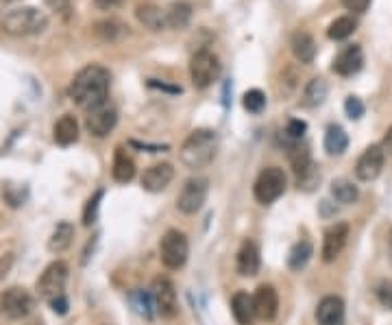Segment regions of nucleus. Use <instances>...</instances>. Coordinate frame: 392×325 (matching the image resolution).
I'll use <instances>...</instances> for the list:
<instances>
[{"mask_svg":"<svg viewBox=\"0 0 392 325\" xmlns=\"http://www.w3.org/2000/svg\"><path fill=\"white\" fill-rule=\"evenodd\" d=\"M51 306H53V310H55L57 315H66V313H68V299H66V295H62V297L53 299Z\"/></svg>","mask_w":392,"mask_h":325,"instance_id":"a19ab883","label":"nucleus"},{"mask_svg":"<svg viewBox=\"0 0 392 325\" xmlns=\"http://www.w3.org/2000/svg\"><path fill=\"white\" fill-rule=\"evenodd\" d=\"M327 94H329V85H327V81L321 79V77H316V79H312V81L305 85L303 103H305L308 107H319V105H323V103H325Z\"/></svg>","mask_w":392,"mask_h":325,"instance_id":"a878e982","label":"nucleus"},{"mask_svg":"<svg viewBox=\"0 0 392 325\" xmlns=\"http://www.w3.org/2000/svg\"><path fill=\"white\" fill-rule=\"evenodd\" d=\"M331 195H334V199H336L338 203L349 205V203H355V201H357L359 190H357V186H353V182H349V179H336L334 184H331Z\"/></svg>","mask_w":392,"mask_h":325,"instance_id":"c756f323","label":"nucleus"},{"mask_svg":"<svg viewBox=\"0 0 392 325\" xmlns=\"http://www.w3.org/2000/svg\"><path fill=\"white\" fill-rule=\"evenodd\" d=\"M68 264L64 260H57L53 264H48L46 269H44L42 277L37 279V290H39V297L46 299L48 304L57 297H62L64 295V288H66V282H68Z\"/></svg>","mask_w":392,"mask_h":325,"instance_id":"6e6552de","label":"nucleus"},{"mask_svg":"<svg viewBox=\"0 0 392 325\" xmlns=\"http://www.w3.org/2000/svg\"><path fill=\"white\" fill-rule=\"evenodd\" d=\"M253 308H255V317L260 321H273L277 317L279 310V295L273 286H260L253 295Z\"/></svg>","mask_w":392,"mask_h":325,"instance_id":"ddd939ff","label":"nucleus"},{"mask_svg":"<svg viewBox=\"0 0 392 325\" xmlns=\"http://www.w3.org/2000/svg\"><path fill=\"white\" fill-rule=\"evenodd\" d=\"M390 247H392V234H390Z\"/></svg>","mask_w":392,"mask_h":325,"instance_id":"c03bdc74","label":"nucleus"},{"mask_svg":"<svg viewBox=\"0 0 392 325\" xmlns=\"http://www.w3.org/2000/svg\"><path fill=\"white\" fill-rule=\"evenodd\" d=\"M190 245L186 234H181L179 229H168L163 234V238L159 243V258L166 269H181L188 262Z\"/></svg>","mask_w":392,"mask_h":325,"instance_id":"39448f33","label":"nucleus"},{"mask_svg":"<svg viewBox=\"0 0 392 325\" xmlns=\"http://www.w3.org/2000/svg\"><path fill=\"white\" fill-rule=\"evenodd\" d=\"M382 149H384V153L388 151L390 155H392V127L386 131V136H384V142H382Z\"/></svg>","mask_w":392,"mask_h":325,"instance_id":"37998d69","label":"nucleus"},{"mask_svg":"<svg viewBox=\"0 0 392 325\" xmlns=\"http://www.w3.org/2000/svg\"><path fill=\"white\" fill-rule=\"evenodd\" d=\"M13 254H5L3 258H0V279L3 277H7V273L11 271V267H13Z\"/></svg>","mask_w":392,"mask_h":325,"instance_id":"ea45409f","label":"nucleus"},{"mask_svg":"<svg viewBox=\"0 0 392 325\" xmlns=\"http://www.w3.org/2000/svg\"><path fill=\"white\" fill-rule=\"evenodd\" d=\"M218 153V136L212 129H194L192 134L181 144L179 157L184 161V166L192 170L207 168L214 161Z\"/></svg>","mask_w":392,"mask_h":325,"instance_id":"f03ea898","label":"nucleus"},{"mask_svg":"<svg viewBox=\"0 0 392 325\" xmlns=\"http://www.w3.org/2000/svg\"><path fill=\"white\" fill-rule=\"evenodd\" d=\"M192 20V5L186 0H177L168 9H166V26L175 28V31H184Z\"/></svg>","mask_w":392,"mask_h":325,"instance_id":"4be33fe9","label":"nucleus"},{"mask_svg":"<svg viewBox=\"0 0 392 325\" xmlns=\"http://www.w3.org/2000/svg\"><path fill=\"white\" fill-rule=\"evenodd\" d=\"M207 192H209V182L205 177H194V179L186 182L184 190L177 197V210L184 214H196L203 208Z\"/></svg>","mask_w":392,"mask_h":325,"instance_id":"1a4fd4ad","label":"nucleus"},{"mask_svg":"<svg viewBox=\"0 0 392 325\" xmlns=\"http://www.w3.org/2000/svg\"><path fill=\"white\" fill-rule=\"evenodd\" d=\"M314 256V247L310 240H301L296 243L292 249H290V256H288V267L292 271H301L308 267V262L312 260Z\"/></svg>","mask_w":392,"mask_h":325,"instance_id":"cd10ccee","label":"nucleus"},{"mask_svg":"<svg viewBox=\"0 0 392 325\" xmlns=\"http://www.w3.org/2000/svg\"><path fill=\"white\" fill-rule=\"evenodd\" d=\"M346 146H349V136H346V131L338 125H331L325 131V151L329 155H342L346 151Z\"/></svg>","mask_w":392,"mask_h":325,"instance_id":"393cba45","label":"nucleus"},{"mask_svg":"<svg viewBox=\"0 0 392 325\" xmlns=\"http://www.w3.org/2000/svg\"><path fill=\"white\" fill-rule=\"evenodd\" d=\"M48 26V16L37 7H20L3 18V31L16 37L42 33Z\"/></svg>","mask_w":392,"mask_h":325,"instance_id":"7ed1b4c3","label":"nucleus"},{"mask_svg":"<svg viewBox=\"0 0 392 325\" xmlns=\"http://www.w3.org/2000/svg\"><path fill=\"white\" fill-rule=\"evenodd\" d=\"M242 105L249 114H262L266 107V94L262 90H249L242 96Z\"/></svg>","mask_w":392,"mask_h":325,"instance_id":"473e14b6","label":"nucleus"},{"mask_svg":"<svg viewBox=\"0 0 392 325\" xmlns=\"http://www.w3.org/2000/svg\"><path fill=\"white\" fill-rule=\"evenodd\" d=\"M355 28H357V22L349 16H342V18H336L334 22L329 24L327 28V37L329 39H334V42H342L346 39L349 35L355 33Z\"/></svg>","mask_w":392,"mask_h":325,"instance_id":"c85d7f7f","label":"nucleus"},{"mask_svg":"<svg viewBox=\"0 0 392 325\" xmlns=\"http://www.w3.org/2000/svg\"><path fill=\"white\" fill-rule=\"evenodd\" d=\"M305 131H308V125L303 121H299V118H292L288 127H285V138L290 142H301V138L305 136Z\"/></svg>","mask_w":392,"mask_h":325,"instance_id":"c9c22d12","label":"nucleus"},{"mask_svg":"<svg viewBox=\"0 0 392 325\" xmlns=\"http://www.w3.org/2000/svg\"><path fill=\"white\" fill-rule=\"evenodd\" d=\"M153 304L161 319H175L179 315L177 290L168 277H157L153 282Z\"/></svg>","mask_w":392,"mask_h":325,"instance_id":"9d476101","label":"nucleus"},{"mask_svg":"<svg viewBox=\"0 0 392 325\" xmlns=\"http://www.w3.org/2000/svg\"><path fill=\"white\" fill-rule=\"evenodd\" d=\"M344 112L351 121H359V118L364 116V103H362L357 96H349L344 100Z\"/></svg>","mask_w":392,"mask_h":325,"instance_id":"e433bc0d","label":"nucleus"},{"mask_svg":"<svg viewBox=\"0 0 392 325\" xmlns=\"http://www.w3.org/2000/svg\"><path fill=\"white\" fill-rule=\"evenodd\" d=\"M290 46L301 64H312L316 57V42L308 31H296L290 37Z\"/></svg>","mask_w":392,"mask_h":325,"instance_id":"412c9836","label":"nucleus"},{"mask_svg":"<svg viewBox=\"0 0 392 325\" xmlns=\"http://www.w3.org/2000/svg\"><path fill=\"white\" fill-rule=\"evenodd\" d=\"M112 175H114V179L118 184H129L135 177V161L127 155L125 149H116Z\"/></svg>","mask_w":392,"mask_h":325,"instance_id":"b1692460","label":"nucleus"},{"mask_svg":"<svg viewBox=\"0 0 392 325\" xmlns=\"http://www.w3.org/2000/svg\"><path fill=\"white\" fill-rule=\"evenodd\" d=\"M319 182H321V173H319V168H316V164H312V166H308L303 173H299L296 175V184H299V190L303 188V190H314L316 186H319Z\"/></svg>","mask_w":392,"mask_h":325,"instance_id":"72a5a7b5","label":"nucleus"},{"mask_svg":"<svg viewBox=\"0 0 392 325\" xmlns=\"http://www.w3.org/2000/svg\"><path fill=\"white\" fill-rule=\"evenodd\" d=\"M129 301L133 306V310L144 319H153V295H146L144 290H133L129 295Z\"/></svg>","mask_w":392,"mask_h":325,"instance_id":"2f4dec72","label":"nucleus"},{"mask_svg":"<svg viewBox=\"0 0 392 325\" xmlns=\"http://www.w3.org/2000/svg\"><path fill=\"white\" fill-rule=\"evenodd\" d=\"M285 186H288V179H285V173L277 166H268L260 173V177L255 179L253 186V195L262 205H270L275 203L283 192Z\"/></svg>","mask_w":392,"mask_h":325,"instance_id":"423d86ee","label":"nucleus"},{"mask_svg":"<svg viewBox=\"0 0 392 325\" xmlns=\"http://www.w3.org/2000/svg\"><path fill=\"white\" fill-rule=\"evenodd\" d=\"M346 238H349V225L346 223H336L331 225L325 231V240H323V260L325 262H334L340 251L346 245Z\"/></svg>","mask_w":392,"mask_h":325,"instance_id":"dca6fc26","label":"nucleus"},{"mask_svg":"<svg viewBox=\"0 0 392 325\" xmlns=\"http://www.w3.org/2000/svg\"><path fill=\"white\" fill-rule=\"evenodd\" d=\"M231 313L235 317V321L240 325H251V321L255 319V308H253V297L249 292H235L231 299Z\"/></svg>","mask_w":392,"mask_h":325,"instance_id":"5701e85b","label":"nucleus"},{"mask_svg":"<svg viewBox=\"0 0 392 325\" xmlns=\"http://www.w3.org/2000/svg\"><path fill=\"white\" fill-rule=\"evenodd\" d=\"M342 5L349 9V11H355V13H364L371 5V0H342Z\"/></svg>","mask_w":392,"mask_h":325,"instance_id":"58836bf2","label":"nucleus"},{"mask_svg":"<svg viewBox=\"0 0 392 325\" xmlns=\"http://www.w3.org/2000/svg\"><path fill=\"white\" fill-rule=\"evenodd\" d=\"M53 138L57 144H62V146H70L79 140V123H77V118H74L72 114H66L62 116L59 121L55 123L53 127Z\"/></svg>","mask_w":392,"mask_h":325,"instance_id":"aec40b11","label":"nucleus"},{"mask_svg":"<svg viewBox=\"0 0 392 325\" xmlns=\"http://www.w3.org/2000/svg\"><path fill=\"white\" fill-rule=\"evenodd\" d=\"M175 177V168L168 161H161V164L148 166L142 175V188L148 192H161L163 188H168V184Z\"/></svg>","mask_w":392,"mask_h":325,"instance_id":"f3484780","label":"nucleus"},{"mask_svg":"<svg viewBox=\"0 0 392 325\" xmlns=\"http://www.w3.org/2000/svg\"><path fill=\"white\" fill-rule=\"evenodd\" d=\"M377 299L388 310H392V282H382L377 286Z\"/></svg>","mask_w":392,"mask_h":325,"instance_id":"4c0bfd02","label":"nucleus"},{"mask_svg":"<svg viewBox=\"0 0 392 325\" xmlns=\"http://www.w3.org/2000/svg\"><path fill=\"white\" fill-rule=\"evenodd\" d=\"M94 3H96L98 9H105V11H107V9L118 7V5H120V0H94Z\"/></svg>","mask_w":392,"mask_h":325,"instance_id":"79ce46f5","label":"nucleus"},{"mask_svg":"<svg viewBox=\"0 0 392 325\" xmlns=\"http://www.w3.org/2000/svg\"><path fill=\"white\" fill-rule=\"evenodd\" d=\"M222 64L218 55H214L212 51H196L190 59V77H192V85L196 90H205V87L214 85V81H218L220 77Z\"/></svg>","mask_w":392,"mask_h":325,"instance_id":"20e7f679","label":"nucleus"},{"mask_svg":"<svg viewBox=\"0 0 392 325\" xmlns=\"http://www.w3.org/2000/svg\"><path fill=\"white\" fill-rule=\"evenodd\" d=\"M135 18H138V22L148 28V31H163L166 28V11H161L157 5H150V3H144V5H138V9H135Z\"/></svg>","mask_w":392,"mask_h":325,"instance_id":"6ab92c4d","label":"nucleus"},{"mask_svg":"<svg viewBox=\"0 0 392 325\" xmlns=\"http://www.w3.org/2000/svg\"><path fill=\"white\" fill-rule=\"evenodd\" d=\"M384 149L380 144H373L368 149L359 155L357 164H355V177L359 182H373L380 177L382 168H384Z\"/></svg>","mask_w":392,"mask_h":325,"instance_id":"f8f14e48","label":"nucleus"},{"mask_svg":"<svg viewBox=\"0 0 392 325\" xmlns=\"http://www.w3.org/2000/svg\"><path fill=\"white\" fill-rule=\"evenodd\" d=\"M116 125H118V112L114 105H109V103H103V105L87 112L85 127L94 138L109 136Z\"/></svg>","mask_w":392,"mask_h":325,"instance_id":"9b49d317","label":"nucleus"},{"mask_svg":"<svg viewBox=\"0 0 392 325\" xmlns=\"http://www.w3.org/2000/svg\"><path fill=\"white\" fill-rule=\"evenodd\" d=\"M316 323L319 325H344V301L336 295H327L316 308Z\"/></svg>","mask_w":392,"mask_h":325,"instance_id":"2eb2a0df","label":"nucleus"},{"mask_svg":"<svg viewBox=\"0 0 392 325\" xmlns=\"http://www.w3.org/2000/svg\"><path fill=\"white\" fill-rule=\"evenodd\" d=\"M364 66V53L357 46V44H351V46L342 49L336 59H334V72L340 77H353Z\"/></svg>","mask_w":392,"mask_h":325,"instance_id":"4468645a","label":"nucleus"},{"mask_svg":"<svg viewBox=\"0 0 392 325\" xmlns=\"http://www.w3.org/2000/svg\"><path fill=\"white\" fill-rule=\"evenodd\" d=\"M125 31H127V26H125L123 22L114 20V18L100 20V22L94 24V33H96L100 39H105V42H116L118 37L125 35Z\"/></svg>","mask_w":392,"mask_h":325,"instance_id":"7c9ffc66","label":"nucleus"},{"mask_svg":"<svg viewBox=\"0 0 392 325\" xmlns=\"http://www.w3.org/2000/svg\"><path fill=\"white\" fill-rule=\"evenodd\" d=\"M109 85H112L109 70L98 64H89L77 72V77H74L70 85V96L81 109L89 112L103 105V103H107Z\"/></svg>","mask_w":392,"mask_h":325,"instance_id":"f257e3e1","label":"nucleus"},{"mask_svg":"<svg viewBox=\"0 0 392 325\" xmlns=\"http://www.w3.org/2000/svg\"><path fill=\"white\" fill-rule=\"evenodd\" d=\"M33 306H35L33 295L22 286H11L0 292V313L11 321L28 317Z\"/></svg>","mask_w":392,"mask_h":325,"instance_id":"0eeeda50","label":"nucleus"},{"mask_svg":"<svg viewBox=\"0 0 392 325\" xmlns=\"http://www.w3.org/2000/svg\"><path fill=\"white\" fill-rule=\"evenodd\" d=\"M72 238H74V227L64 220V223H59L55 227L53 236L48 238V249L53 254H62V251H66L72 245Z\"/></svg>","mask_w":392,"mask_h":325,"instance_id":"bb28decb","label":"nucleus"},{"mask_svg":"<svg viewBox=\"0 0 392 325\" xmlns=\"http://www.w3.org/2000/svg\"><path fill=\"white\" fill-rule=\"evenodd\" d=\"M260 264H262V258H260L258 245L253 240H247L238 251V273L244 277H253V275H258Z\"/></svg>","mask_w":392,"mask_h":325,"instance_id":"a211bd4d","label":"nucleus"},{"mask_svg":"<svg viewBox=\"0 0 392 325\" xmlns=\"http://www.w3.org/2000/svg\"><path fill=\"white\" fill-rule=\"evenodd\" d=\"M103 195L105 192L103 190H96L92 197L87 199V205H85V210H83V225H92L96 216H98V208H100V201H103Z\"/></svg>","mask_w":392,"mask_h":325,"instance_id":"f704fd0d","label":"nucleus"}]
</instances>
